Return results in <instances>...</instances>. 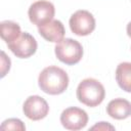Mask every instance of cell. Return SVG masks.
<instances>
[{
    "label": "cell",
    "mask_w": 131,
    "mask_h": 131,
    "mask_svg": "<svg viewBox=\"0 0 131 131\" xmlns=\"http://www.w3.org/2000/svg\"><path fill=\"white\" fill-rule=\"evenodd\" d=\"M38 84L40 89L47 94H61L69 86V76L64 70L56 66H49L40 73Z\"/></svg>",
    "instance_id": "1"
},
{
    "label": "cell",
    "mask_w": 131,
    "mask_h": 131,
    "mask_svg": "<svg viewBox=\"0 0 131 131\" xmlns=\"http://www.w3.org/2000/svg\"><path fill=\"white\" fill-rule=\"evenodd\" d=\"M76 94L80 102L87 106L94 107L103 101L105 90L103 85L98 80L87 78L79 83Z\"/></svg>",
    "instance_id": "2"
},
{
    "label": "cell",
    "mask_w": 131,
    "mask_h": 131,
    "mask_svg": "<svg viewBox=\"0 0 131 131\" xmlns=\"http://www.w3.org/2000/svg\"><path fill=\"white\" fill-rule=\"evenodd\" d=\"M56 57L63 63L73 66L78 63L83 56V47L79 41L66 38L56 44L54 47Z\"/></svg>",
    "instance_id": "3"
},
{
    "label": "cell",
    "mask_w": 131,
    "mask_h": 131,
    "mask_svg": "<svg viewBox=\"0 0 131 131\" xmlns=\"http://www.w3.org/2000/svg\"><path fill=\"white\" fill-rule=\"evenodd\" d=\"M29 18L31 23L40 27L53 19L55 14L54 5L47 0H38L31 4L28 10Z\"/></svg>",
    "instance_id": "4"
},
{
    "label": "cell",
    "mask_w": 131,
    "mask_h": 131,
    "mask_svg": "<svg viewBox=\"0 0 131 131\" xmlns=\"http://www.w3.org/2000/svg\"><path fill=\"white\" fill-rule=\"evenodd\" d=\"M71 31L77 36H87L95 29V18L87 10H77L70 18Z\"/></svg>",
    "instance_id": "5"
},
{
    "label": "cell",
    "mask_w": 131,
    "mask_h": 131,
    "mask_svg": "<svg viewBox=\"0 0 131 131\" xmlns=\"http://www.w3.org/2000/svg\"><path fill=\"white\" fill-rule=\"evenodd\" d=\"M11 52L19 58H28L37 50V41L29 33H23L11 43L7 44Z\"/></svg>",
    "instance_id": "6"
},
{
    "label": "cell",
    "mask_w": 131,
    "mask_h": 131,
    "mask_svg": "<svg viewBox=\"0 0 131 131\" xmlns=\"http://www.w3.org/2000/svg\"><path fill=\"white\" fill-rule=\"evenodd\" d=\"M60 123L68 130H80L88 123L87 113L77 106H71L62 111L60 115Z\"/></svg>",
    "instance_id": "7"
},
{
    "label": "cell",
    "mask_w": 131,
    "mask_h": 131,
    "mask_svg": "<svg viewBox=\"0 0 131 131\" xmlns=\"http://www.w3.org/2000/svg\"><path fill=\"white\" fill-rule=\"evenodd\" d=\"M23 111L26 117L30 120L39 121L48 115L49 105L43 97L39 95H31L25 100Z\"/></svg>",
    "instance_id": "8"
},
{
    "label": "cell",
    "mask_w": 131,
    "mask_h": 131,
    "mask_svg": "<svg viewBox=\"0 0 131 131\" xmlns=\"http://www.w3.org/2000/svg\"><path fill=\"white\" fill-rule=\"evenodd\" d=\"M39 34L47 41L58 43L64 37V27L58 19H52L47 24L38 27Z\"/></svg>",
    "instance_id": "9"
},
{
    "label": "cell",
    "mask_w": 131,
    "mask_h": 131,
    "mask_svg": "<svg viewBox=\"0 0 131 131\" xmlns=\"http://www.w3.org/2000/svg\"><path fill=\"white\" fill-rule=\"evenodd\" d=\"M106 113L116 120H124L131 116V102L124 98H115L106 106Z\"/></svg>",
    "instance_id": "10"
},
{
    "label": "cell",
    "mask_w": 131,
    "mask_h": 131,
    "mask_svg": "<svg viewBox=\"0 0 131 131\" xmlns=\"http://www.w3.org/2000/svg\"><path fill=\"white\" fill-rule=\"evenodd\" d=\"M116 80L121 89L131 93V62L124 61L116 69Z\"/></svg>",
    "instance_id": "11"
},
{
    "label": "cell",
    "mask_w": 131,
    "mask_h": 131,
    "mask_svg": "<svg viewBox=\"0 0 131 131\" xmlns=\"http://www.w3.org/2000/svg\"><path fill=\"white\" fill-rule=\"evenodd\" d=\"M0 27H1V38L5 41L6 44L11 43L21 34L20 27L18 26V24L12 20L2 21Z\"/></svg>",
    "instance_id": "12"
},
{
    "label": "cell",
    "mask_w": 131,
    "mask_h": 131,
    "mask_svg": "<svg viewBox=\"0 0 131 131\" xmlns=\"http://www.w3.org/2000/svg\"><path fill=\"white\" fill-rule=\"evenodd\" d=\"M2 130H26V126L19 119H8L1 124Z\"/></svg>",
    "instance_id": "13"
},
{
    "label": "cell",
    "mask_w": 131,
    "mask_h": 131,
    "mask_svg": "<svg viewBox=\"0 0 131 131\" xmlns=\"http://www.w3.org/2000/svg\"><path fill=\"white\" fill-rule=\"evenodd\" d=\"M2 58H1V62H2V67H1V77H4L6 75V73L9 71L10 69V59L9 57L6 56L5 52L2 51Z\"/></svg>",
    "instance_id": "14"
},
{
    "label": "cell",
    "mask_w": 131,
    "mask_h": 131,
    "mask_svg": "<svg viewBox=\"0 0 131 131\" xmlns=\"http://www.w3.org/2000/svg\"><path fill=\"white\" fill-rule=\"evenodd\" d=\"M91 129L92 130H94V129H98V130H107V129H111V130H114L115 128H114V126H112V125H110V124H107L105 122H99L98 124L94 125Z\"/></svg>",
    "instance_id": "15"
},
{
    "label": "cell",
    "mask_w": 131,
    "mask_h": 131,
    "mask_svg": "<svg viewBox=\"0 0 131 131\" xmlns=\"http://www.w3.org/2000/svg\"><path fill=\"white\" fill-rule=\"evenodd\" d=\"M126 30H127V34H128V36L131 38V21L127 25V29H126Z\"/></svg>",
    "instance_id": "16"
}]
</instances>
